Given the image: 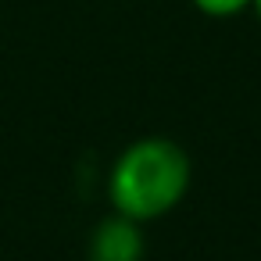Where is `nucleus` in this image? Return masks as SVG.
<instances>
[{"label":"nucleus","instance_id":"f257e3e1","mask_svg":"<svg viewBox=\"0 0 261 261\" xmlns=\"http://www.w3.org/2000/svg\"><path fill=\"white\" fill-rule=\"evenodd\" d=\"M190 154L168 136L133 140L108 172V200L118 215L154 222L175 211L190 190Z\"/></svg>","mask_w":261,"mask_h":261},{"label":"nucleus","instance_id":"f03ea898","mask_svg":"<svg viewBox=\"0 0 261 261\" xmlns=\"http://www.w3.org/2000/svg\"><path fill=\"white\" fill-rule=\"evenodd\" d=\"M147 240H143V222L111 211L100 218L90 232V261H143Z\"/></svg>","mask_w":261,"mask_h":261},{"label":"nucleus","instance_id":"7ed1b4c3","mask_svg":"<svg viewBox=\"0 0 261 261\" xmlns=\"http://www.w3.org/2000/svg\"><path fill=\"white\" fill-rule=\"evenodd\" d=\"M254 0H193V8L207 18H236L243 11H250Z\"/></svg>","mask_w":261,"mask_h":261},{"label":"nucleus","instance_id":"20e7f679","mask_svg":"<svg viewBox=\"0 0 261 261\" xmlns=\"http://www.w3.org/2000/svg\"><path fill=\"white\" fill-rule=\"evenodd\" d=\"M250 11L257 15V22H261V0H254V4H250Z\"/></svg>","mask_w":261,"mask_h":261}]
</instances>
